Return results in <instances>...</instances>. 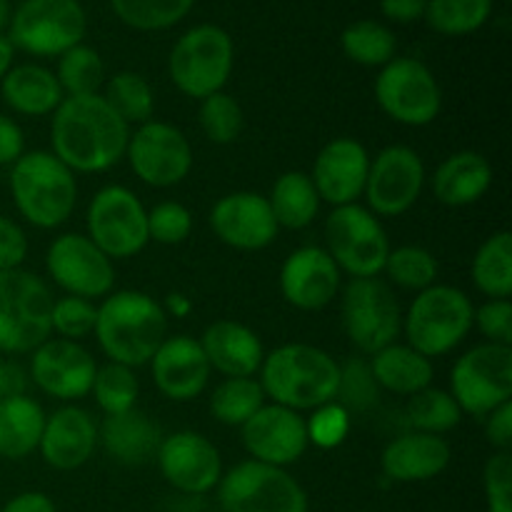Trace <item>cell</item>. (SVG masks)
I'll return each instance as SVG.
<instances>
[{
    "label": "cell",
    "mask_w": 512,
    "mask_h": 512,
    "mask_svg": "<svg viewBox=\"0 0 512 512\" xmlns=\"http://www.w3.org/2000/svg\"><path fill=\"white\" fill-rule=\"evenodd\" d=\"M130 125L100 93L68 95L50 125L53 155L73 173H103L125 158Z\"/></svg>",
    "instance_id": "6da1fadb"
},
{
    "label": "cell",
    "mask_w": 512,
    "mask_h": 512,
    "mask_svg": "<svg viewBox=\"0 0 512 512\" xmlns=\"http://www.w3.org/2000/svg\"><path fill=\"white\" fill-rule=\"evenodd\" d=\"M93 333L110 363L138 368L150 363L168 338V315L150 295L120 290L105 295Z\"/></svg>",
    "instance_id": "7a4b0ae2"
},
{
    "label": "cell",
    "mask_w": 512,
    "mask_h": 512,
    "mask_svg": "<svg viewBox=\"0 0 512 512\" xmlns=\"http://www.w3.org/2000/svg\"><path fill=\"white\" fill-rule=\"evenodd\" d=\"M340 365L333 355L315 345H280L265 355L260 365V385L265 398L295 410H315L333 403L338 393Z\"/></svg>",
    "instance_id": "3957f363"
},
{
    "label": "cell",
    "mask_w": 512,
    "mask_h": 512,
    "mask_svg": "<svg viewBox=\"0 0 512 512\" xmlns=\"http://www.w3.org/2000/svg\"><path fill=\"white\" fill-rule=\"evenodd\" d=\"M10 193L15 208L35 228H58L70 218L78 198L75 173L65 168L53 153L35 150L23 153L13 163Z\"/></svg>",
    "instance_id": "277c9868"
},
{
    "label": "cell",
    "mask_w": 512,
    "mask_h": 512,
    "mask_svg": "<svg viewBox=\"0 0 512 512\" xmlns=\"http://www.w3.org/2000/svg\"><path fill=\"white\" fill-rule=\"evenodd\" d=\"M475 323V308L463 290L430 285L420 290L403 318L408 345L425 358H440L458 348Z\"/></svg>",
    "instance_id": "5b68a950"
},
{
    "label": "cell",
    "mask_w": 512,
    "mask_h": 512,
    "mask_svg": "<svg viewBox=\"0 0 512 512\" xmlns=\"http://www.w3.org/2000/svg\"><path fill=\"white\" fill-rule=\"evenodd\" d=\"M53 295L23 268L0 273V353H33L53 333Z\"/></svg>",
    "instance_id": "8992f818"
},
{
    "label": "cell",
    "mask_w": 512,
    "mask_h": 512,
    "mask_svg": "<svg viewBox=\"0 0 512 512\" xmlns=\"http://www.w3.org/2000/svg\"><path fill=\"white\" fill-rule=\"evenodd\" d=\"M233 58V38L220 25H195L170 50V80L188 98L205 100L225 88Z\"/></svg>",
    "instance_id": "52a82bcc"
},
{
    "label": "cell",
    "mask_w": 512,
    "mask_h": 512,
    "mask_svg": "<svg viewBox=\"0 0 512 512\" xmlns=\"http://www.w3.org/2000/svg\"><path fill=\"white\" fill-rule=\"evenodd\" d=\"M85 25L78 0H23L10 15L8 40L30 55L53 58L80 45Z\"/></svg>",
    "instance_id": "ba28073f"
},
{
    "label": "cell",
    "mask_w": 512,
    "mask_h": 512,
    "mask_svg": "<svg viewBox=\"0 0 512 512\" xmlns=\"http://www.w3.org/2000/svg\"><path fill=\"white\" fill-rule=\"evenodd\" d=\"M328 255L353 278H375L385 270L390 240L380 220L363 205H340L325 223Z\"/></svg>",
    "instance_id": "9c48e42d"
},
{
    "label": "cell",
    "mask_w": 512,
    "mask_h": 512,
    "mask_svg": "<svg viewBox=\"0 0 512 512\" xmlns=\"http://www.w3.org/2000/svg\"><path fill=\"white\" fill-rule=\"evenodd\" d=\"M218 500L225 512H308V495L283 468L245 460L220 478Z\"/></svg>",
    "instance_id": "30bf717a"
},
{
    "label": "cell",
    "mask_w": 512,
    "mask_h": 512,
    "mask_svg": "<svg viewBox=\"0 0 512 512\" xmlns=\"http://www.w3.org/2000/svg\"><path fill=\"white\" fill-rule=\"evenodd\" d=\"M453 400L463 413L485 418L512 398V348L483 343L458 358L450 373Z\"/></svg>",
    "instance_id": "8fae6325"
},
{
    "label": "cell",
    "mask_w": 512,
    "mask_h": 512,
    "mask_svg": "<svg viewBox=\"0 0 512 512\" xmlns=\"http://www.w3.org/2000/svg\"><path fill=\"white\" fill-rule=\"evenodd\" d=\"M343 328L350 343L365 355L388 348L403 330V315L393 290L378 278H353L345 285Z\"/></svg>",
    "instance_id": "7c38bea8"
},
{
    "label": "cell",
    "mask_w": 512,
    "mask_h": 512,
    "mask_svg": "<svg viewBox=\"0 0 512 512\" xmlns=\"http://www.w3.org/2000/svg\"><path fill=\"white\" fill-rule=\"evenodd\" d=\"M375 98L390 120L410 128L430 125L443 108L433 70L415 58H393L375 80Z\"/></svg>",
    "instance_id": "4fadbf2b"
},
{
    "label": "cell",
    "mask_w": 512,
    "mask_h": 512,
    "mask_svg": "<svg viewBox=\"0 0 512 512\" xmlns=\"http://www.w3.org/2000/svg\"><path fill=\"white\" fill-rule=\"evenodd\" d=\"M88 238L110 260L133 258L148 245V210L123 185L98 190L88 205Z\"/></svg>",
    "instance_id": "5bb4252c"
},
{
    "label": "cell",
    "mask_w": 512,
    "mask_h": 512,
    "mask_svg": "<svg viewBox=\"0 0 512 512\" xmlns=\"http://www.w3.org/2000/svg\"><path fill=\"white\" fill-rule=\"evenodd\" d=\"M125 158L133 173L153 188L183 183L193 168V148L183 130L160 120H148L130 135Z\"/></svg>",
    "instance_id": "9a60e30c"
},
{
    "label": "cell",
    "mask_w": 512,
    "mask_h": 512,
    "mask_svg": "<svg viewBox=\"0 0 512 512\" xmlns=\"http://www.w3.org/2000/svg\"><path fill=\"white\" fill-rule=\"evenodd\" d=\"M425 183V165L408 145H390L370 160L365 200L373 215L398 218L418 203Z\"/></svg>",
    "instance_id": "2e32d148"
},
{
    "label": "cell",
    "mask_w": 512,
    "mask_h": 512,
    "mask_svg": "<svg viewBox=\"0 0 512 512\" xmlns=\"http://www.w3.org/2000/svg\"><path fill=\"white\" fill-rule=\"evenodd\" d=\"M45 265L53 283L75 298H105L115 285L113 260L88 235L68 233L55 238Z\"/></svg>",
    "instance_id": "e0dca14e"
},
{
    "label": "cell",
    "mask_w": 512,
    "mask_h": 512,
    "mask_svg": "<svg viewBox=\"0 0 512 512\" xmlns=\"http://www.w3.org/2000/svg\"><path fill=\"white\" fill-rule=\"evenodd\" d=\"M155 458L163 478L180 493H210L223 478V460L218 448L205 435L193 430H180L163 438Z\"/></svg>",
    "instance_id": "ac0fdd59"
},
{
    "label": "cell",
    "mask_w": 512,
    "mask_h": 512,
    "mask_svg": "<svg viewBox=\"0 0 512 512\" xmlns=\"http://www.w3.org/2000/svg\"><path fill=\"white\" fill-rule=\"evenodd\" d=\"M95 365L93 355L73 340H45L33 350L30 378L45 395L58 400H80L93 390Z\"/></svg>",
    "instance_id": "d6986e66"
},
{
    "label": "cell",
    "mask_w": 512,
    "mask_h": 512,
    "mask_svg": "<svg viewBox=\"0 0 512 512\" xmlns=\"http://www.w3.org/2000/svg\"><path fill=\"white\" fill-rule=\"evenodd\" d=\"M240 438L253 460L285 468L303 458L308 450V425L300 413L273 403L263 405L240 428Z\"/></svg>",
    "instance_id": "ffe728a7"
},
{
    "label": "cell",
    "mask_w": 512,
    "mask_h": 512,
    "mask_svg": "<svg viewBox=\"0 0 512 512\" xmlns=\"http://www.w3.org/2000/svg\"><path fill=\"white\" fill-rule=\"evenodd\" d=\"M213 233L235 250H263L278 238V223L268 198L258 193H230L213 205Z\"/></svg>",
    "instance_id": "44dd1931"
},
{
    "label": "cell",
    "mask_w": 512,
    "mask_h": 512,
    "mask_svg": "<svg viewBox=\"0 0 512 512\" xmlns=\"http://www.w3.org/2000/svg\"><path fill=\"white\" fill-rule=\"evenodd\" d=\"M368 170L370 155L363 143L353 138H335L315 158L310 180L320 200L340 208V205H353L363 195Z\"/></svg>",
    "instance_id": "7402d4cb"
},
{
    "label": "cell",
    "mask_w": 512,
    "mask_h": 512,
    "mask_svg": "<svg viewBox=\"0 0 512 512\" xmlns=\"http://www.w3.org/2000/svg\"><path fill=\"white\" fill-rule=\"evenodd\" d=\"M340 268L333 263L328 250L298 248L288 255L280 268V290L283 298L298 310H320L338 295Z\"/></svg>",
    "instance_id": "603a6c76"
},
{
    "label": "cell",
    "mask_w": 512,
    "mask_h": 512,
    "mask_svg": "<svg viewBox=\"0 0 512 512\" xmlns=\"http://www.w3.org/2000/svg\"><path fill=\"white\" fill-rule=\"evenodd\" d=\"M150 363L158 390L175 403L198 398L210 380V363L200 348V340L188 335L165 338Z\"/></svg>",
    "instance_id": "cb8c5ba5"
},
{
    "label": "cell",
    "mask_w": 512,
    "mask_h": 512,
    "mask_svg": "<svg viewBox=\"0 0 512 512\" xmlns=\"http://www.w3.org/2000/svg\"><path fill=\"white\" fill-rule=\"evenodd\" d=\"M95 448H98V425L88 410L68 405L45 418L38 450L50 468L78 470L93 458Z\"/></svg>",
    "instance_id": "d4e9b609"
},
{
    "label": "cell",
    "mask_w": 512,
    "mask_h": 512,
    "mask_svg": "<svg viewBox=\"0 0 512 512\" xmlns=\"http://www.w3.org/2000/svg\"><path fill=\"white\" fill-rule=\"evenodd\" d=\"M450 458V445L440 435L413 430L385 445L380 465L385 478L395 483H423L438 478L450 465Z\"/></svg>",
    "instance_id": "484cf974"
},
{
    "label": "cell",
    "mask_w": 512,
    "mask_h": 512,
    "mask_svg": "<svg viewBox=\"0 0 512 512\" xmlns=\"http://www.w3.org/2000/svg\"><path fill=\"white\" fill-rule=\"evenodd\" d=\"M210 370H218L225 378H253L265 358L258 335L235 320H218L208 325L200 338Z\"/></svg>",
    "instance_id": "4316f807"
},
{
    "label": "cell",
    "mask_w": 512,
    "mask_h": 512,
    "mask_svg": "<svg viewBox=\"0 0 512 512\" xmlns=\"http://www.w3.org/2000/svg\"><path fill=\"white\" fill-rule=\"evenodd\" d=\"M163 438L160 425L138 408L105 415L103 425L98 428V443H103L105 453L120 465H145L158 455Z\"/></svg>",
    "instance_id": "83f0119b"
},
{
    "label": "cell",
    "mask_w": 512,
    "mask_h": 512,
    "mask_svg": "<svg viewBox=\"0 0 512 512\" xmlns=\"http://www.w3.org/2000/svg\"><path fill=\"white\" fill-rule=\"evenodd\" d=\"M493 185L488 158L475 150H460L445 158L433 175V193L448 208H465L483 198Z\"/></svg>",
    "instance_id": "f1b7e54d"
},
{
    "label": "cell",
    "mask_w": 512,
    "mask_h": 512,
    "mask_svg": "<svg viewBox=\"0 0 512 512\" xmlns=\"http://www.w3.org/2000/svg\"><path fill=\"white\" fill-rule=\"evenodd\" d=\"M3 98L15 113L43 118V115L55 113L65 93L53 70L25 63L8 70L3 78Z\"/></svg>",
    "instance_id": "f546056e"
},
{
    "label": "cell",
    "mask_w": 512,
    "mask_h": 512,
    "mask_svg": "<svg viewBox=\"0 0 512 512\" xmlns=\"http://www.w3.org/2000/svg\"><path fill=\"white\" fill-rule=\"evenodd\" d=\"M375 383L395 395H415L433 383V363L410 345H388L370 360Z\"/></svg>",
    "instance_id": "4dcf8cb0"
},
{
    "label": "cell",
    "mask_w": 512,
    "mask_h": 512,
    "mask_svg": "<svg viewBox=\"0 0 512 512\" xmlns=\"http://www.w3.org/2000/svg\"><path fill=\"white\" fill-rule=\"evenodd\" d=\"M45 418L40 403L28 395H10L0 403V458L23 460L38 450Z\"/></svg>",
    "instance_id": "1f68e13d"
},
{
    "label": "cell",
    "mask_w": 512,
    "mask_h": 512,
    "mask_svg": "<svg viewBox=\"0 0 512 512\" xmlns=\"http://www.w3.org/2000/svg\"><path fill=\"white\" fill-rule=\"evenodd\" d=\"M268 203L278 228L283 225L288 230H303L318 215L320 195L310 175L293 170V173H285L275 180Z\"/></svg>",
    "instance_id": "d6a6232c"
},
{
    "label": "cell",
    "mask_w": 512,
    "mask_h": 512,
    "mask_svg": "<svg viewBox=\"0 0 512 512\" xmlns=\"http://www.w3.org/2000/svg\"><path fill=\"white\" fill-rule=\"evenodd\" d=\"M473 283L490 300H508L512 293V235L493 233L473 258Z\"/></svg>",
    "instance_id": "836d02e7"
},
{
    "label": "cell",
    "mask_w": 512,
    "mask_h": 512,
    "mask_svg": "<svg viewBox=\"0 0 512 512\" xmlns=\"http://www.w3.org/2000/svg\"><path fill=\"white\" fill-rule=\"evenodd\" d=\"M265 405L263 385L253 378H225L210 398V413L218 423L243 428Z\"/></svg>",
    "instance_id": "e575fe53"
},
{
    "label": "cell",
    "mask_w": 512,
    "mask_h": 512,
    "mask_svg": "<svg viewBox=\"0 0 512 512\" xmlns=\"http://www.w3.org/2000/svg\"><path fill=\"white\" fill-rule=\"evenodd\" d=\"M340 45L353 63L368 65V68L388 65L393 60L395 48H398L393 30L385 28L383 23H375V20H358V23L348 25L343 30Z\"/></svg>",
    "instance_id": "d590c367"
},
{
    "label": "cell",
    "mask_w": 512,
    "mask_h": 512,
    "mask_svg": "<svg viewBox=\"0 0 512 512\" xmlns=\"http://www.w3.org/2000/svg\"><path fill=\"white\" fill-rule=\"evenodd\" d=\"M405 415H408V423L413 425V430L430 435L448 433L463 420V410L458 408L453 395L438 388H425L410 395Z\"/></svg>",
    "instance_id": "8d00e7d4"
},
{
    "label": "cell",
    "mask_w": 512,
    "mask_h": 512,
    "mask_svg": "<svg viewBox=\"0 0 512 512\" xmlns=\"http://www.w3.org/2000/svg\"><path fill=\"white\" fill-rule=\"evenodd\" d=\"M103 98L108 100L110 108H113L128 125H143L153 118V88H150L148 80L138 73H130V70L115 73L113 78L108 80V88H105Z\"/></svg>",
    "instance_id": "74e56055"
},
{
    "label": "cell",
    "mask_w": 512,
    "mask_h": 512,
    "mask_svg": "<svg viewBox=\"0 0 512 512\" xmlns=\"http://www.w3.org/2000/svg\"><path fill=\"white\" fill-rule=\"evenodd\" d=\"M493 0H428L425 18L443 35H468L488 23Z\"/></svg>",
    "instance_id": "f35d334b"
},
{
    "label": "cell",
    "mask_w": 512,
    "mask_h": 512,
    "mask_svg": "<svg viewBox=\"0 0 512 512\" xmlns=\"http://www.w3.org/2000/svg\"><path fill=\"white\" fill-rule=\"evenodd\" d=\"M58 78L60 88L68 95H93L98 93L100 85L105 80V65L98 50L88 48V45H75L68 53L60 55L58 63Z\"/></svg>",
    "instance_id": "ab89813d"
},
{
    "label": "cell",
    "mask_w": 512,
    "mask_h": 512,
    "mask_svg": "<svg viewBox=\"0 0 512 512\" xmlns=\"http://www.w3.org/2000/svg\"><path fill=\"white\" fill-rule=\"evenodd\" d=\"M195 0H110L115 15L135 30H165L190 13Z\"/></svg>",
    "instance_id": "60d3db41"
},
{
    "label": "cell",
    "mask_w": 512,
    "mask_h": 512,
    "mask_svg": "<svg viewBox=\"0 0 512 512\" xmlns=\"http://www.w3.org/2000/svg\"><path fill=\"white\" fill-rule=\"evenodd\" d=\"M90 393H93L95 403H98V408L105 415H118L135 408L140 385L133 368H125L120 363H108L98 368Z\"/></svg>",
    "instance_id": "b9f144b4"
},
{
    "label": "cell",
    "mask_w": 512,
    "mask_h": 512,
    "mask_svg": "<svg viewBox=\"0 0 512 512\" xmlns=\"http://www.w3.org/2000/svg\"><path fill=\"white\" fill-rule=\"evenodd\" d=\"M438 270V258L420 245H403V248L390 250L385 260V273L390 275V280L400 288L418 290V293L435 285Z\"/></svg>",
    "instance_id": "7bdbcfd3"
},
{
    "label": "cell",
    "mask_w": 512,
    "mask_h": 512,
    "mask_svg": "<svg viewBox=\"0 0 512 512\" xmlns=\"http://www.w3.org/2000/svg\"><path fill=\"white\" fill-rule=\"evenodd\" d=\"M198 115L205 138L215 145L235 143L240 130H243V110H240L238 100L223 90L205 98Z\"/></svg>",
    "instance_id": "ee69618b"
},
{
    "label": "cell",
    "mask_w": 512,
    "mask_h": 512,
    "mask_svg": "<svg viewBox=\"0 0 512 512\" xmlns=\"http://www.w3.org/2000/svg\"><path fill=\"white\" fill-rule=\"evenodd\" d=\"M380 398V385L375 383L370 363L355 358L350 363L340 365V380L338 393H335V403L343 405L348 413H365L373 408Z\"/></svg>",
    "instance_id": "f6af8a7d"
},
{
    "label": "cell",
    "mask_w": 512,
    "mask_h": 512,
    "mask_svg": "<svg viewBox=\"0 0 512 512\" xmlns=\"http://www.w3.org/2000/svg\"><path fill=\"white\" fill-rule=\"evenodd\" d=\"M95 320H98V308L93 305V300L75 298V295L53 300L50 325H53V330L63 340L78 343V340L88 338L95 330Z\"/></svg>",
    "instance_id": "bcb514c9"
},
{
    "label": "cell",
    "mask_w": 512,
    "mask_h": 512,
    "mask_svg": "<svg viewBox=\"0 0 512 512\" xmlns=\"http://www.w3.org/2000/svg\"><path fill=\"white\" fill-rule=\"evenodd\" d=\"M193 233V215L175 200L155 205L148 210V238L160 245H180Z\"/></svg>",
    "instance_id": "7dc6e473"
},
{
    "label": "cell",
    "mask_w": 512,
    "mask_h": 512,
    "mask_svg": "<svg viewBox=\"0 0 512 512\" xmlns=\"http://www.w3.org/2000/svg\"><path fill=\"white\" fill-rule=\"evenodd\" d=\"M305 425H308V443H315L318 448H335L348 438L350 413L333 400L323 408H315V415L305 420Z\"/></svg>",
    "instance_id": "c3c4849f"
},
{
    "label": "cell",
    "mask_w": 512,
    "mask_h": 512,
    "mask_svg": "<svg viewBox=\"0 0 512 512\" xmlns=\"http://www.w3.org/2000/svg\"><path fill=\"white\" fill-rule=\"evenodd\" d=\"M488 512H512V455L510 450H498L485 463L483 473Z\"/></svg>",
    "instance_id": "681fc988"
},
{
    "label": "cell",
    "mask_w": 512,
    "mask_h": 512,
    "mask_svg": "<svg viewBox=\"0 0 512 512\" xmlns=\"http://www.w3.org/2000/svg\"><path fill=\"white\" fill-rule=\"evenodd\" d=\"M475 325L488 343L512 348V305L510 300H488L475 310Z\"/></svg>",
    "instance_id": "f907efd6"
},
{
    "label": "cell",
    "mask_w": 512,
    "mask_h": 512,
    "mask_svg": "<svg viewBox=\"0 0 512 512\" xmlns=\"http://www.w3.org/2000/svg\"><path fill=\"white\" fill-rule=\"evenodd\" d=\"M25 255H28V238H25V233L20 230L18 223L0 215V273L20 268Z\"/></svg>",
    "instance_id": "816d5d0a"
},
{
    "label": "cell",
    "mask_w": 512,
    "mask_h": 512,
    "mask_svg": "<svg viewBox=\"0 0 512 512\" xmlns=\"http://www.w3.org/2000/svg\"><path fill=\"white\" fill-rule=\"evenodd\" d=\"M485 438L493 448L510 450L512 445V403H503L485 415Z\"/></svg>",
    "instance_id": "f5cc1de1"
},
{
    "label": "cell",
    "mask_w": 512,
    "mask_h": 512,
    "mask_svg": "<svg viewBox=\"0 0 512 512\" xmlns=\"http://www.w3.org/2000/svg\"><path fill=\"white\" fill-rule=\"evenodd\" d=\"M23 130L18 123L0 115V165H13L23 155Z\"/></svg>",
    "instance_id": "db71d44e"
},
{
    "label": "cell",
    "mask_w": 512,
    "mask_h": 512,
    "mask_svg": "<svg viewBox=\"0 0 512 512\" xmlns=\"http://www.w3.org/2000/svg\"><path fill=\"white\" fill-rule=\"evenodd\" d=\"M425 8H428V0H380L383 15L395 23H413L423 18Z\"/></svg>",
    "instance_id": "11a10c76"
},
{
    "label": "cell",
    "mask_w": 512,
    "mask_h": 512,
    "mask_svg": "<svg viewBox=\"0 0 512 512\" xmlns=\"http://www.w3.org/2000/svg\"><path fill=\"white\" fill-rule=\"evenodd\" d=\"M10 395H25V375L18 365L0 358V403Z\"/></svg>",
    "instance_id": "9f6ffc18"
},
{
    "label": "cell",
    "mask_w": 512,
    "mask_h": 512,
    "mask_svg": "<svg viewBox=\"0 0 512 512\" xmlns=\"http://www.w3.org/2000/svg\"><path fill=\"white\" fill-rule=\"evenodd\" d=\"M0 512H55V505L43 493H23L10 500Z\"/></svg>",
    "instance_id": "6f0895ef"
},
{
    "label": "cell",
    "mask_w": 512,
    "mask_h": 512,
    "mask_svg": "<svg viewBox=\"0 0 512 512\" xmlns=\"http://www.w3.org/2000/svg\"><path fill=\"white\" fill-rule=\"evenodd\" d=\"M13 53H15V48H13V43L8 40V35H0V80L8 75L10 65H13Z\"/></svg>",
    "instance_id": "680465c9"
},
{
    "label": "cell",
    "mask_w": 512,
    "mask_h": 512,
    "mask_svg": "<svg viewBox=\"0 0 512 512\" xmlns=\"http://www.w3.org/2000/svg\"><path fill=\"white\" fill-rule=\"evenodd\" d=\"M10 23V3L8 0H0V28Z\"/></svg>",
    "instance_id": "91938a15"
},
{
    "label": "cell",
    "mask_w": 512,
    "mask_h": 512,
    "mask_svg": "<svg viewBox=\"0 0 512 512\" xmlns=\"http://www.w3.org/2000/svg\"><path fill=\"white\" fill-rule=\"evenodd\" d=\"M505 3H510V0H505Z\"/></svg>",
    "instance_id": "94428289"
}]
</instances>
